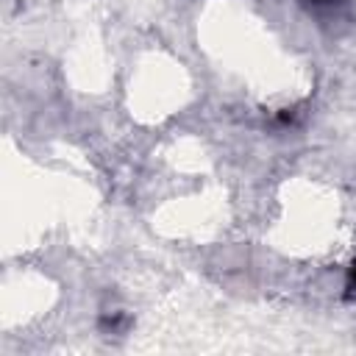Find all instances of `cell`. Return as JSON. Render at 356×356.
I'll list each match as a JSON object with an SVG mask.
<instances>
[{
  "mask_svg": "<svg viewBox=\"0 0 356 356\" xmlns=\"http://www.w3.org/2000/svg\"><path fill=\"white\" fill-rule=\"evenodd\" d=\"M314 11H337V8H342L348 0H306Z\"/></svg>",
  "mask_w": 356,
  "mask_h": 356,
  "instance_id": "1",
  "label": "cell"
},
{
  "mask_svg": "<svg viewBox=\"0 0 356 356\" xmlns=\"http://www.w3.org/2000/svg\"><path fill=\"white\" fill-rule=\"evenodd\" d=\"M348 286L356 292V259L350 261V267H348Z\"/></svg>",
  "mask_w": 356,
  "mask_h": 356,
  "instance_id": "2",
  "label": "cell"
}]
</instances>
